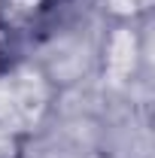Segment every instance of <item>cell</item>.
Wrapping results in <instances>:
<instances>
[{"mask_svg":"<svg viewBox=\"0 0 155 158\" xmlns=\"http://www.w3.org/2000/svg\"><path fill=\"white\" fill-rule=\"evenodd\" d=\"M55 9V0H0V19L12 31H31Z\"/></svg>","mask_w":155,"mask_h":158,"instance_id":"6da1fadb","label":"cell"},{"mask_svg":"<svg viewBox=\"0 0 155 158\" xmlns=\"http://www.w3.org/2000/svg\"><path fill=\"white\" fill-rule=\"evenodd\" d=\"M19 31H12L6 21L0 19V76L9 73L19 64Z\"/></svg>","mask_w":155,"mask_h":158,"instance_id":"7a4b0ae2","label":"cell"},{"mask_svg":"<svg viewBox=\"0 0 155 158\" xmlns=\"http://www.w3.org/2000/svg\"><path fill=\"white\" fill-rule=\"evenodd\" d=\"M24 146H27V134L0 125V158H24Z\"/></svg>","mask_w":155,"mask_h":158,"instance_id":"3957f363","label":"cell"}]
</instances>
